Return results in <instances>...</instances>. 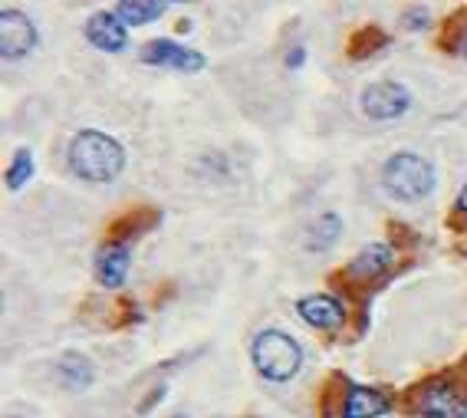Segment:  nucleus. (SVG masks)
<instances>
[{
    "label": "nucleus",
    "instance_id": "obj_1",
    "mask_svg": "<svg viewBox=\"0 0 467 418\" xmlns=\"http://www.w3.org/2000/svg\"><path fill=\"white\" fill-rule=\"evenodd\" d=\"M69 168H73L76 178L92 184H106L116 182L126 168V149L106 132H96V129H83L79 135H73L69 142Z\"/></svg>",
    "mask_w": 467,
    "mask_h": 418
},
{
    "label": "nucleus",
    "instance_id": "obj_2",
    "mask_svg": "<svg viewBox=\"0 0 467 418\" xmlns=\"http://www.w3.org/2000/svg\"><path fill=\"white\" fill-rule=\"evenodd\" d=\"M254 366L270 382H290L303 366V350L284 329H264L251 346Z\"/></svg>",
    "mask_w": 467,
    "mask_h": 418
},
{
    "label": "nucleus",
    "instance_id": "obj_3",
    "mask_svg": "<svg viewBox=\"0 0 467 418\" xmlns=\"http://www.w3.org/2000/svg\"><path fill=\"white\" fill-rule=\"evenodd\" d=\"M385 192L399 201H421L434 188V165L415 152H399L382 168Z\"/></svg>",
    "mask_w": 467,
    "mask_h": 418
},
{
    "label": "nucleus",
    "instance_id": "obj_4",
    "mask_svg": "<svg viewBox=\"0 0 467 418\" xmlns=\"http://www.w3.org/2000/svg\"><path fill=\"white\" fill-rule=\"evenodd\" d=\"M405 405L425 418H467V392L454 379H428L405 395Z\"/></svg>",
    "mask_w": 467,
    "mask_h": 418
},
{
    "label": "nucleus",
    "instance_id": "obj_5",
    "mask_svg": "<svg viewBox=\"0 0 467 418\" xmlns=\"http://www.w3.org/2000/svg\"><path fill=\"white\" fill-rule=\"evenodd\" d=\"M359 106L372 122H392V119H401L411 110V92L401 83L382 79V83H372L362 89Z\"/></svg>",
    "mask_w": 467,
    "mask_h": 418
},
{
    "label": "nucleus",
    "instance_id": "obj_6",
    "mask_svg": "<svg viewBox=\"0 0 467 418\" xmlns=\"http://www.w3.org/2000/svg\"><path fill=\"white\" fill-rule=\"evenodd\" d=\"M142 63L149 67H165V69H178V73H201L208 67V59L201 57L198 50H188L175 40H151L142 47Z\"/></svg>",
    "mask_w": 467,
    "mask_h": 418
},
{
    "label": "nucleus",
    "instance_id": "obj_7",
    "mask_svg": "<svg viewBox=\"0 0 467 418\" xmlns=\"http://www.w3.org/2000/svg\"><path fill=\"white\" fill-rule=\"evenodd\" d=\"M36 47V24L20 10L0 14V53L4 59H24Z\"/></svg>",
    "mask_w": 467,
    "mask_h": 418
},
{
    "label": "nucleus",
    "instance_id": "obj_8",
    "mask_svg": "<svg viewBox=\"0 0 467 418\" xmlns=\"http://www.w3.org/2000/svg\"><path fill=\"white\" fill-rule=\"evenodd\" d=\"M86 40H89L92 47H96V50H102V53L126 50V43H129L126 24H122V17H119V14H109V10H102V14H92L89 24H86Z\"/></svg>",
    "mask_w": 467,
    "mask_h": 418
},
{
    "label": "nucleus",
    "instance_id": "obj_9",
    "mask_svg": "<svg viewBox=\"0 0 467 418\" xmlns=\"http://www.w3.org/2000/svg\"><path fill=\"white\" fill-rule=\"evenodd\" d=\"M296 313L317 329H339L342 323H346V307H342L336 297H326V293L303 297V300L296 303Z\"/></svg>",
    "mask_w": 467,
    "mask_h": 418
},
{
    "label": "nucleus",
    "instance_id": "obj_10",
    "mask_svg": "<svg viewBox=\"0 0 467 418\" xmlns=\"http://www.w3.org/2000/svg\"><path fill=\"white\" fill-rule=\"evenodd\" d=\"M129 267H132V254H129V244H116L109 241L106 247L99 251L96 257V280L109 290H116V287L126 284Z\"/></svg>",
    "mask_w": 467,
    "mask_h": 418
},
{
    "label": "nucleus",
    "instance_id": "obj_11",
    "mask_svg": "<svg viewBox=\"0 0 467 418\" xmlns=\"http://www.w3.org/2000/svg\"><path fill=\"white\" fill-rule=\"evenodd\" d=\"M389 412V399L379 389L349 382L346 379V399H342V418H379Z\"/></svg>",
    "mask_w": 467,
    "mask_h": 418
},
{
    "label": "nucleus",
    "instance_id": "obj_12",
    "mask_svg": "<svg viewBox=\"0 0 467 418\" xmlns=\"http://www.w3.org/2000/svg\"><path fill=\"white\" fill-rule=\"evenodd\" d=\"M57 376L63 382V389L83 392V389L92 385V379H96V366H92L89 356H83V352H63L57 362Z\"/></svg>",
    "mask_w": 467,
    "mask_h": 418
},
{
    "label": "nucleus",
    "instance_id": "obj_13",
    "mask_svg": "<svg viewBox=\"0 0 467 418\" xmlns=\"http://www.w3.org/2000/svg\"><path fill=\"white\" fill-rule=\"evenodd\" d=\"M389 264H392V247H389V244H368V247L359 251V257L349 264V277L352 280H372V277L382 274Z\"/></svg>",
    "mask_w": 467,
    "mask_h": 418
},
{
    "label": "nucleus",
    "instance_id": "obj_14",
    "mask_svg": "<svg viewBox=\"0 0 467 418\" xmlns=\"http://www.w3.org/2000/svg\"><path fill=\"white\" fill-rule=\"evenodd\" d=\"M165 14V0H122L119 4V17L126 26H145Z\"/></svg>",
    "mask_w": 467,
    "mask_h": 418
},
{
    "label": "nucleus",
    "instance_id": "obj_15",
    "mask_svg": "<svg viewBox=\"0 0 467 418\" xmlns=\"http://www.w3.org/2000/svg\"><path fill=\"white\" fill-rule=\"evenodd\" d=\"M339 235H342V218L329 211V214H323L317 225L309 227L306 247L309 251H329V247L339 241Z\"/></svg>",
    "mask_w": 467,
    "mask_h": 418
},
{
    "label": "nucleus",
    "instance_id": "obj_16",
    "mask_svg": "<svg viewBox=\"0 0 467 418\" xmlns=\"http://www.w3.org/2000/svg\"><path fill=\"white\" fill-rule=\"evenodd\" d=\"M385 43H389V37H385L382 30H379V26H362L359 34H356L349 40V57L352 59H366L368 53L382 50Z\"/></svg>",
    "mask_w": 467,
    "mask_h": 418
},
{
    "label": "nucleus",
    "instance_id": "obj_17",
    "mask_svg": "<svg viewBox=\"0 0 467 418\" xmlns=\"http://www.w3.org/2000/svg\"><path fill=\"white\" fill-rule=\"evenodd\" d=\"M30 178H34V152L17 149L14 152V162H10V168H7V188L10 192H20Z\"/></svg>",
    "mask_w": 467,
    "mask_h": 418
},
{
    "label": "nucleus",
    "instance_id": "obj_18",
    "mask_svg": "<svg viewBox=\"0 0 467 418\" xmlns=\"http://www.w3.org/2000/svg\"><path fill=\"white\" fill-rule=\"evenodd\" d=\"M155 221H159V214H155V211H139V214H129V218H122L116 227H112V241H116V244H126L129 237H135L139 231L151 227Z\"/></svg>",
    "mask_w": 467,
    "mask_h": 418
},
{
    "label": "nucleus",
    "instance_id": "obj_19",
    "mask_svg": "<svg viewBox=\"0 0 467 418\" xmlns=\"http://www.w3.org/2000/svg\"><path fill=\"white\" fill-rule=\"evenodd\" d=\"M428 10L425 7H415V10H405V17H401V26L405 30H425L428 26Z\"/></svg>",
    "mask_w": 467,
    "mask_h": 418
},
{
    "label": "nucleus",
    "instance_id": "obj_20",
    "mask_svg": "<svg viewBox=\"0 0 467 418\" xmlns=\"http://www.w3.org/2000/svg\"><path fill=\"white\" fill-rule=\"evenodd\" d=\"M303 59H306V50H303V47H293V50L286 53V67H290V69H300Z\"/></svg>",
    "mask_w": 467,
    "mask_h": 418
},
{
    "label": "nucleus",
    "instance_id": "obj_21",
    "mask_svg": "<svg viewBox=\"0 0 467 418\" xmlns=\"http://www.w3.org/2000/svg\"><path fill=\"white\" fill-rule=\"evenodd\" d=\"M458 211H467V184H464V192L458 194Z\"/></svg>",
    "mask_w": 467,
    "mask_h": 418
},
{
    "label": "nucleus",
    "instance_id": "obj_22",
    "mask_svg": "<svg viewBox=\"0 0 467 418\" xmlns=\"http://www.w3.org/2000/svg\"><path fill=\"white\" fill-rule=\"evenodd\" d=\"M458 50L464 53V59H467V37H464V40H461V47H458Z\"/></svg>",
    "mask_w": 467,
    "mask_h": 418
},
{
    "label": "nucleus",
    "instance_id": "obj_23",
    "mask_svg": "<svg viewBox=\"0 0 467 418\" xmlns=\"http://www.w3.org/2000/svg\"><path fill=\"white\" fill-rule=\"evenodd\" d=\"M171 418H188V415H171Z\"/></svg>",
    "mask_w": 467,
    "mask_h": 418
},
{
    "label": "nucleus",
    "instance_id": "obj_24",
    "mask_svg": "<svg viewBox=\"0 0 467 418\" xmlns=\"http://www.w3.org/2000/svg\"><path fill=\"white\" fill-rule=\"evenodd\" d=\"M10 418H17V415H10Z\"/></svg>",
    "mask_w": 467,
    "mask_h": 418
}]
</instances>
